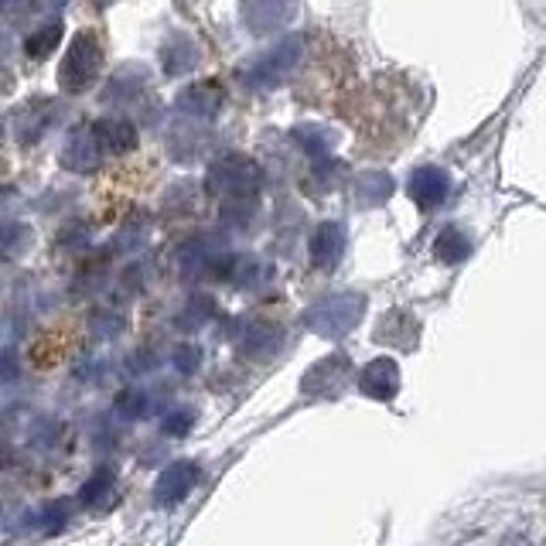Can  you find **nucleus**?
<instances>
[{
  "mask_svg": "<svg viewBox=\"0 0 546 546\" xmlns=\"http://www.w3.org/2000/svg\"><path fill=\"white\" fill-rule=\"evenodd\" d=\"M291 140L297 144V151L308 154L311 161H321V157H332L335 151V134L321 123H297L291 130Z\"/></svg>",
  "mask_w": 546,
  "mask_h": 546,
  "instance_id": "obj_17",
  "label": "nucleus"
},
{
  "mask_svg": "<svg viewBox=\"0 0 546 546\" xmlns=\"http://www.w3.org/2000/svg\"><path fill=\"white\" fill-rule=\"evenodd\" d=\"M96 7H110V4H117V0H93Z\"/></svg>",
  "mask_w": 546,
  "mask_h": 546,
  "instance_id": "obj_26",
  "label": "nucleus"
},
{
  "mask_svg": "<svg viewBox=\"0 0 546 546\" xmlns=\"http://www.w3.org/2000/svg\"><path fill=\"white\" fill-rule=\"evenodd\" d=\"M407 195L417 209L424 212L437 209V205H444L451 195V175L444 168H437V164H420L407 181Z\"/></svg>",
  "mask_w": 546,
  "mask_h": 546,
  "instance_id": "obj_9",
  "label": "nucleus"
},
{
  "mask_svg": "<svg viewBox=\"0 0 546 546\" xmlns=\"http://www.w3.org/2000/svg\"><path fill=\"white\" fill-rule=\"evenodd\" d=\"M89 134L103 147V154H130L137 147V127L127 117H99Z\"/></svg>",
  "mask_w": 546,
  "mask_h": 546,
  "instance_id": "obj_13",
  "label": "nucleus"
},
{
  "mask_svg": "<svg viewBox=\"0 0 546 546\" xmlns=\"http://www.w3.org/2000/svg\"><path fill=\"white\" fill-rule=\"evenodd\" d=\"M349 195H352V205H359V209H376V205H383L386 198L393 195V175L379 168L359 171L349 185Z\"/></svg>",
  "mask_w": 546,
  "mask_h": 546,
  "instance_id": "obj_14",
  "label": "nucleus"
},
{
  "mask_svg": "<svg viewBox=\"0 0 546 546\" xmlns=\"http://www.w3.org/2000/svg\"><path fill=\"white\" fill-rule=\"evenodd\" d=\"M198 362H202V352H198L195 345H181V349H178V366L181 369H198Z\"/></svg>",
  "mask_w": 546,
  "mask_h": 546,
  "instance_id": "obj_23",
  "label": "nucleus"
},
{
  "mask_svg": "<svg viewBox=\"0 0 546 546\" xmlns=\"http://www.w3.org/2000/svg\"><path fill=\"white\" fill-rule=\"evenodd\" d=\"M151 89V72L144 69L140 62H127L120 65L117 72L110 76V82H106V93L103 99L113 106H134L140 96Z\"/></svg>",
  "mask_w": 546,
  "mask_h": 546,
  "instance_id": "obj_11",
  "label": "nucleus"
},
{
  "mask_svg": "<svg viewBox=\"0 0 546 546\" xmlns=\"http://www.w3.org/2000/svg\"><path fill=\"white\" fill-rule=\"evenodd\" d=\"M157 59H161L164 76L181 79L202 65V45H198L192 35H185V31H171V35L161 41V48H157Z\"/></svg>",
  "mask_w": 546,
  "mask_h": 546,
  "instance_id": "obj_8",
  "label": "nucleus"
},
{
  "mask_svg": "<svg viewBox=\"0 0 546 546\" xmlns=\"http://www.w3.org/2000/svg\"><path fill=\"white\" fill-rule=\"evenodd\" d=\"M297 11V0H239V21L253 31V35H273L291 24Z\"/></svg>",
  "mask_w": 546,
  "mask_h": 546,
  "instance_id": "obj_7",
  "label": "nucleus"
},
{
  "mask_svg": "<svg viewBox=\"0 0 546 546\" xmlns=\"http://www.w3.org/2000/svg\"><path fill=\"white\" fill-rule=\"evenodd\" d=\"M345 246H349V236H345V226L342 222H321L311 236V263L318 270H335L345 256Z\"/></svg>",
  "mask_w": 546,
  "mask_h": 546,
  "instance_id": "obj_12",
  "label": "nucleus"
},
{
  "mask_svg": "<svg viewBox=\"0 0 546 546\" xmlns=\"http://www.w3.org/2000/svg\"><path fill=\"white\" fill-rule=\"evenodd\" d=\"M99 69H103V45H99L96 31L86 28L72 38L69 52H65V59L59 65V86L65 93L79 96L99 79Z\"/></svg>",
  "mask_w": 546,
  "mask_h": 546,
  "instance_id": "obj_3",
  "label": "nucleus"
},
{
  "mask_svg": "<svg viewBox=\"0 0 546 546\" xmlns=\"http://www.w3.org/2000/svg\"><path fill=\"white\" fill-rule=\"evenodd\" d=\"M468 253H471V239L465 236V229L448 226V229H441V233H437L434 256L441 263H461V260H468Z\"/></svg>",
  "mask_w": 546,
  "mask_h": 546,
  "instance_id": "obj_19",
  "label": "nucleus"
},
{
  "mask_svg": "<svg viewBox=\"0 0 546 546\" xmlns=\"http://www.w3.org/2000/svg\"><path fill=\"white\" fill-rule=\"evenodd\" d=\"M38 11H41V0H0V14H4L7 21H14V24L35 18Z\"/></svg>",
  "mask_w": 546,
  "mask_h": 546,
  "instance_id": "obj_21",
  "label": "nucleus"
},
{
  "mask_svg": "<svg viewBox=\"0 0 546 546\" xmlns=\"http://www.w3.org/2000/svg\"><path fill=\"white\" fill-rule=\"evenodd\" d=\"M59 164L69 175H96L103 168V147L96 144V137L89 130H72L62 144Z\"/></svg>",
  "mask_w": 546,
  "mask_h": 546,
  "instance_id": "obj_10",
  "label": "nucleus"
},
{
  "mask_svg": "<svg viewBox=\"0 0 546 546\" xmlns=\"http://www.w3.org/2000/svg\"><path fill=\"white\" fill-rule=\"evenodd\" d=\"M14 89V72L7 69L4 62H0V96H7Z\"/></svg>",
  "mask_w": 546,
  "mask_h": 546,
  "instance_id": "obj_24",
  "label": "nucleus"
},
{
  "mask_svg": "<svg viewBox=\"0 0 546 546\" xmlns=\"http://www.w3.org/2000/svg\"><path fill=\"white\" fill-rule=\"evenodd\" d=\"M359 386H362V393L372 396V400H390V396L400 390V369H396L393 359H376L362 369Z\"/></svg>",
  "mask_w": 546,
  "mask_h": 546,
  "instance_id": "obj_15",
  "label": "nucleus"
},
{
  "mask_svg": "<svg viewBox=\"0 0 546 546\" xmlns=\"http://www.w3.org/2000/svg\"><path fill=\"white\" fill-rule=\"evenodd\" d=\"M195 478H198V465H192V461H175V465L161 475L157 502H161V506H175V502H181L195 488Z\"/></svg>",
  "mask_w": 546,
  "mask_h": 546,
  "instance_id": "obj_16",
  "label": "nucleus"
},
{
  "mask_svg": "<svg viewBox=\"0 0 546 546\" xmlns=\"http://www.w3.org/2000/svg\"><path fill=\"white\" fill-rule=\"evenodd\" d=\"M263 188V168L246 154H222L212 161L209 175H205V192L215 202H236V198H256Z\"/></svg>",
  "mask_w": 546,
  "mask_h": 546,
  "instance_id": "obj_1",
  "label": "nucleus"
},
{
  "mask_svg": "<svg viewBox=\"0 0 546 546\" xmlns=\"http://www.w3.org/2000/svg\"><path fill=\"white\" fill-rule=\"evenodd\" d=\"M62 35H65V24L62 21L41 24L38 31H31V35L24 38V55H28V59H48V55L59 48Z\"/></svg>",
  "mask_w": 546,
  "mask_h": 546,
  "instance_id": "obj_20",
  "label": "nucleus"
},
{
  "mask_svg": "<svg viewBox=\"0 0 546 546\" xmlns=\"http://www.w3.org/2000/svg\"><path fill=\"white\" fill-rule=\"evenodd\" d=\"M362 311H366V297L355 291H342L332 297H321L314 308L304 314L311 332L325 335V338H342L345 332H352L359 325Z\"/></svg>",
  "mask_w": 546,
  "mask_h": 546,
  "instance_id": "obj_4",
  "label": "nucleus"
},
{
  "mask_svg": "<svg viewBox=\"0 0 546 546\" xmlns=\"http://www.w3.org/2000/svg\"><path fill=\"white\" fill-rule=\"evenodd\" d=\"M7 45H11V41H7V35H4V31H0V55L7 52Z\"/></svg>",
  "mask_w": 546,
  "mask_h": 546,
  "instance_id": "obj_25",
  "label": "nucleus"
},
{
  "mask_svg": "<svg viewBox=\"0 0 546 546\" xmlns=\"http://www.w3.org/2000/svg\"><path fill=\"white\" fill-rule=\"evenodd\" d=\"M31 243H35L31 226L14 222V219L0 222V260H18V256H24L31 250Z\"/></svg>",
  "mask_w": 546,
  "mask_h": 546,
  "instance_id": "obj_18",
  "label": "nucleus"
},
{
  "mask_svg": "<svg viewBox=\"0 0 546 546\" xmlns=\"http://www.w3.org/2000/svg\"><path fill=\"white\" fill-rule=\"evenodd\" d=\"M55 120H59V103L48 96H35L24 106H18V113H14V120H11L18 147H24V151H28V147H38L48 130L55 127Z\"/></svg>",
  "mask_w": 546,
  "mask_h": 546,
  "instance_id": "obj_5",
  "label": "nucleus"
},
{
  "mask_svg": "<svg viewBox=\"0 0 546 546\" xmlns=\"http://www.w3.org/2000/svg\"><path fill=\"white\" fill-rule=\"evenodd\" d=\"M226 106V89L219 79H198L175 96V110L192 123H212Z\"/></svg>",
  "mask_w": 546,
  "mask_h": 546,
  "instance_id": "obj_6",
  "label": "nucleus"
},
{
  "mask_svg": "<svg viewBox=\"0 0 546 546\" xmlns=\"http://www.w3.org/2000/svg\"><path fill=\"white\" fill-rule=\"evenodd\" d=\"M164 209H168V212L195 209V185H192V181H178V185L168 192V198H164Z\"/></svg>",
  "mask_w": 546,
  "mask_h": 546,
  "instance_id": "obj_22",
  "label": "nucleus"
},
{
  "mask_svg": "<svg viewBox=\"0 0 546 546\" xmlns=\"http://www.w3.org/2000/svg\"><path fill=\"white\" fill-rule=\"evenodd\" d=\"M301 52H304L301 35H280L267 52L256 55L239 76H243L246 86H253V89H273L291 76V69L301 62Z\"/></svg>",
  "mask_w": 546,
  "mask_h": 546,
  "instance_id": "obj_2",
  "label": "nucleus"
}]
</instances>
